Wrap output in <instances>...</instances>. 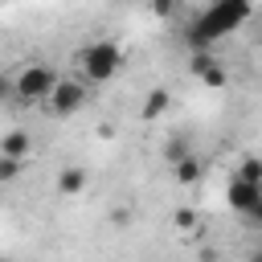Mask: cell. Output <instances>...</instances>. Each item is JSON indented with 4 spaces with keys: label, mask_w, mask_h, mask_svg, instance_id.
Here are the masks:
<instances>
[{
    "label": "cell",
    "mask_w": 262,
    "mask_h": 262,
    "mask_svg": "<svg viewBox=\"0 0 262 262\" xmlns=\"http://www.w3.org/2000/svg\"><path fill=\"white\" fill-rule=\"evenodd\" d=\"M168 102H172V94H168L164 86L147 90V102H143V119H147V123H151V119H160V115L168 111Z\"/></svg>",
    "instance_id": "obj_9"
},
{
    "label": "cell",
    "mask_w": 262,
    "mask_h": 262,
    "mask_svg": "<svg viewBox=\"0 0 262 262\" xmlns=\"http://www.w3.org/2000/svg\"><path fill=\"white\" fill-rule=\"evenodd\" d=\"M225 196H229V209L246 217V213L262 201V184H258V180H246V176H233L229 188H225Z\"/></svg>",
    "instance_id": "obj_5"
},
{
    "label": "cell",
    "mask_w": 262,
    "mask_h": 262,
    "mask_svg": "<svg viewBox=\"0 0 262 262\" xmlns=\"http://www.w3.org/2000/svg\"><path fill=\"white\" fill-rule=\"evenodd\" d=\"M192 221H196V217H192V213H188V209H180V213H176V225H180V229H188V225H192Z\"/></svg>",
    "instance_id": "obj_15"
},
{
    "label": "cell",
    "mask_w": 262,
    "mask_h": 262,
    "mask_svg": "<svg viewBox=\"0 0 262 262\" xmlns=\"http://www.w3.org/2000/svg\"><path fill=\"white\" fill-rule=\"evenodd\" d=\"M246 217H250V221H254V225H258V229H262V201H258V205H254V209H250V213H246Z\"/></svg>",
    "instance_id": "obj_16"
},
{
    "label": "cell",
    "mask_w": 262,
    "mask_h": 262,
    "mask_svg": "<svg viewBox=\"0 0 262 262\" xmlns=\"http://www.w3.org/2000/svg\"><path fill=\"white\" fill-rule=\"evenodd\" d=\"M184 156H188V143H184V139H172V143L164 147V160H168V164H176V160H184Z\"/></svg>",
    "instance_id": "obj_13"
},
{
    "label": "cell",
    "mask_w": 262,
    "mask_h": 262,
    "mask_svg": "<svg viewBox=\"0 0 262 262\" xmlns=\"http://www.w3.org/2000/svg\"><path fill=\"white\" fill-rule=\"evenodd\" d=\"M237 176H246V180H258V184H262V160H258V156H246V160L237 164Z\"/></svg>",
    "instance_id": "obj_12"
},
{
    "label": "cell",
    "mask_w": 262,
    "mask_h": 262,
    "mask_svg": "<svg viewBox=\"0 0 262 262\" xmlns=\"http://www.w3.org/2000/svg\"><path fill=\"white\" fill-rule=\"evenodd\" d=\"M20 168H25V160L20 156H0V180L8 184V180H16L20 176Z\"/></svg>",
    "instance_id": "obj_11"
},
{
    "label": "cell",
    "mask_w": 262,
    "mask_h": 262,
    "mask_svg": "<svg viewBox=\"0 0 262 262\" xmlns=\"http://www.w3.org/2000/svg\"><path fill=\"white\" fill-rule=\"evenodd\" d=\"M250 0H213L192 25H188V45L192 49H209L213 41H221L225 33H237L250 20Z\"/></svg>",
    "instance_id": "obj_1"
},
{
    "label": "cell",
    "mask_w": 262,
    "mask_h": 262,
    "mask_svg": "<svg viewBox=\"0 0 262 262\" xmlns=\"http://www.w3.org/2000/svg\"><path fill=\"white\" fill-rule=\"evenodd\" d=\"M180 4H184V0H151V8H156L160 16H168V12H176Z\"/></svg>",
    "instance_id": "obj_14"
},
{
    "label": "cell",
    "mask_w": 262,
    "mask_h": 262,
    "mask_svg": "<svg viewBox=\"0 0 262 262\" xmlns=\"http://www.w3.org/2000/svg\"><path fill=\"white\" fill-rule=\"evenodd\" d=\"M78 66H82V74L90 82H111L119 74V66H123V49L115 41H90L78 53Z\"/></svg>",
    "instance_id": "obj_3"
},
{
    "label": "cell",
    "mask_w": 262,
    "mask_h": 262,
    "mask_svg": "<svg viewBox=\"0 0 262 262\" xmlns=\"http://www.w3.org/2000/svg\"><path fill=\"white\" fill-rule=\"evenodd\" d=\"M246 262H262V250H250V258Z\"/></svg>",
    "instance_id": "obj_17"
},
{
    "label": "cell",
    "mask_w": 262,
    "mask_h": 262,
    "mask_svg": "<svg viewBox=\"0 0 262 262\" xmlns=\"http://www.w3.org/2000/svg\"><path fill=\"white\" fill-rule=\"evenodd\" d=\"M192 74L209 86V90H221V86H229V74H225V66H217L209 53H192Z\"/></svg>",
    "instance_id": "obj_6"
},
{
    "label": "cell",
    "mask_w": 262,
    "mask_h": 262,
    "mask_svg": "<svg viewBox=\"0 0 262 262\" xmlns=\"http://www.w3.org/2000/svg\"><path fill=\"white\" fill-rule=\"evenodd\" d=\"M29 151H33V139H29L25 131H8L4 143H0V156H20V160H25Z\"/></svg>",
    "instance_id": "obj_10"
},
{
    "label": "cell",
    "mask_w": 262,
    "mask_h": 262,
    "mask_svg": "<svg viewBox=\"0 0 262 262\" xmlns=\"http://www.w3.org/2000/svg\"><path fill=\"white\" fill-rule=\"evenodd\" d=\"M172 172H176V180H180V184H196V180L205 176V160H201L196 151H188L184 160H176V164H172Z\"/></svg>",
    "instance_id": "obj_7"
},
{
    "label": "cell",
    "mask_w": 262,
    "mask_h": 262,
    "mask_svg": "<svg viewBox=\"0 0 262 262\" xmlns=\"http://www.w3.org/2000/svg\"><path fill=\"white\" fill-rule=\"evenodd\" d=\"M82 188H86V172H82L78 164L61 168V176H57V192H61V196H82Z\"/></svg>",
    "instance_id": "obj_8"
},
{
    "label": "cell",
    "mask_w": 262,
    "mask_h": 262,
    "mask_svg": "<svg viewBox=\"0 0 262 262\" xmlns=\"http://www.w3.org/2000/svg\"><path fill=\"white\" fill-rule=\"evenodd\" d=\"M82 102H86L82 82H74V78H57V86H53V94H49V102H45V106H49L57 119H66V115L82 111Z\"/></svg>",
    "instance_id": "obj_4"
},
{
    "label": "cell",
    "mask_w": 262,
    "mask_h": 262,
    "mask_svg": "<svg viewBox=\"0 0 262 262\" xmlns=\"http://www.w3.org/2000/svg\"><path fill=\"white\" fill-rule=\"evenodd\" d=\"M53 86H57V74H53L49 66H41V61H37V66H25V70L8 82L12 98L25 102V106H33V102H49Z\"/></svg>",
    "instance_id": "obj_2"
}]
</instances>
